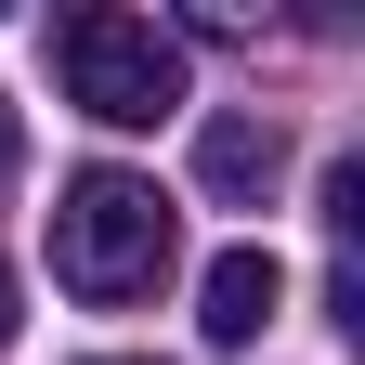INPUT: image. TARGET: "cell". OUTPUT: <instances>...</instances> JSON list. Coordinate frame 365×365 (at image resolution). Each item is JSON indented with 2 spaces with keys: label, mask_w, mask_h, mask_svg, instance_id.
<instances>
[{
  "label": "cell",
  "mask_w": 365,
  "mask_h": 365,
  "mask_svg": "<svg viewBox=\"0 0 365 365\" xmlns=\"http://www.w3.org/2000/svg\"><path fill=\"white\" fill-rule=\"evenodd\" d=\"M170 248H182L170 196L130 182V170H78L53 196V287H78V300H144L170 274Z\"/></svg>",
  "instance_id": "1"
},
{
  "label": "cell",
  "mask_w": 365,
  "mask_h": 365,
  "mask_svg": "<svg viewBox=\"0 0 365 365\" xmlns=\"http://www.w3.org/2000/svg\"><path fill=\"white\" fill-rule=\"evenodd\" d=\"M53 66H66V105L105 118V130H157L182 105V39L157 14H66L53 26Z\"/></svg>",
  "instance_id": "2"
},
{
  "label": "cell",
  "mask_w": 365,
  "mask_h": 365,
  "mask_svg": "<svg viewBox=\"0 0 365 365\" xmlns=\"http://www.w3.org/2000/svg\"><path fill=\"white\" fill-rule=\"evenodd\" d=\"M274 313H287V261H274V248H222L209 287H196V327H209L222 352H248Z\"/></svg>",
  "instance_id": "3"
},
{
  "label": "cell",
  "mask_w": 365,
  "mask_h": 365,
  "mask_svg": "<svg viewBox=\"0 0 365 365\" xmlns=\"http://www.w3.org/2000/svg\"><path fill=\"white\" fill-rule=\"evenodd\" d=\"M274 170H287V130H274V118H209V130H196V182H209V196L261 209Z\"/></svg>",
  "instance_id": "4"
},
{
  "label": "cell",
  "mask_w": 365,
  "mask_h": 365,
  "mask_svg": "<svg viewBox=\"0 0 365 365\" xmlns=\"http://www.w3.org/2000/svg\"><path fill=\"white\" fill-rule=\"evenodd\" d=\"M14 157H26V130H14V105H0V182H14Z\"/></svg>",
  "instance_id": "5"
},
{
  "label": "cell",
  "mask_w": 365,
  "mask_h": 365,
  "mask_svg": "<svg viewBox=\"0 0 365 365\" xmlns=\"http://www.w3.org/2000/svg\"><path fill=\"white\" fill-rule=\"evenodd\" d=\"M0 352H14V274H0Z\"/></svg>",
  "instance_id": "6"
},
{
  "label": "cell",
  "mask_w": 365,
  "mask_h": 365,
  "mask_svg": "<svg viewBox=\"0 0 365 365\" xmlns=\"http://www.w3.org/2000/svg\"><path fill=\"white\" fill-rule=\"evenodd\" d=\"M91 365H144V352H91Z\"/></svg>",
  "instance_id": "7"
}]
</instances>
